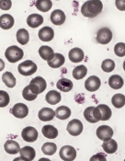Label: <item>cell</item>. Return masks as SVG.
Segmentation results:
<instances>
[{"label":"cell","mask_w":125,"mask_h":161,"mask_svg":"<svg viewBox=\"0 0 125 161\" xmlns=\"http://www.w3.org/2000/svg\"><path fill=\"white\" fill-rule=\"evenodd\" d=\"M10 97L8 92L0 90V108H5L9 104Z\"/></svg>","instance_id":"cell-37"},{"label":"cell","mask_w":125,"mask_h":161,"mask_svg":"<svg viewBox=\"0 0 125 161\" xmlns=\"http://www.w3.org/2000/svg\"><path fill=\"white\" fill-rule=\"evenodd\" d=\"M123 70H124V71H125V61H124V62H123Z\"/></svg>","instance_id":"cell-46"},{"label":"cell","mask_w":125,"mask_h":161,"mask_svg":"<svg viewBox=\"0 0 125 161\" xmlns=\"http://www.w3.org/2000/svg\"><path fill=\"white\" fill-rule=\"evenodd\" d=\"M97 136L102 141H109L113 136V130L111 126L101 125L97 129Z\"/></svg>","instance_id":"cell-11"},{"label":"cell","mask_w":125,"mask_h":161,"mask_svg":"<svg viewBox=\"0 0 125 161\" xmlns=\"http://www.w3.org/2000/svg\"><path fill=\"white\" fill-rule=\"evenodd\" d=\"M21 136L23 138V140H25L26 142H29V143L35 142L38 138L37 130L34 127H32V126H27V127H25L22 130Z\"/></svg>","instance_id":"cell-10"},{"label":"cell","mask_w":125,"mask_h":161,"mask_svg":"<svg viewBox=\"0 0 125 161\" xmlns=\"http://www.w3.org/2000/svg\"><path fill=\"white\" fill-rule=\"evenodd\" d=\"M71 115V110L67 106H60L55 110V116L59 120H66Z\"/></svg>","instance_id":"cell-29"},{"label":"cell","mask_w":125,"mask_h":161,"mask_svg":"<svg viewBox=\"0 0 125 161\" xmlns=\"http://www.w3.org/2000/svg\"><path fill=\"white\" fill-rule=\"evenodd\" d=\"M66 130L72 136H78L83 132V124L80 120L74 119L68 123Z\"/></svg>","instance_id":"cell-5"},{"label":"cell","mask_w":125,"mask_h":161,"mask_svg":"<svg viewBox=\"0 0 125 161\" xmlns=\"http://www.w3.org/2000/svg\"><path fill=\"white\" fill-rule=\"evenodd\" d=\"M41 133L44 136L48 139H55L58 136V130L50 124L44 125L41 129Z\"/></svg>","instance_id":"cell-22"},{"label":"cell","mask_w":125,"mask_h":161,"mask_svg":"<svg viewBox=\"0 0 125 161\" xmlns=\"http://www.w3.org/2000/svg\"><path fill=\"white\" fill-rule=\"evenodd\" d=\"M114 53L118 57H123L125 56V43L123 42H118L114 46Z\"/></svg>","instance_id":"cell-39"},{"label":"cell","mask_w":125,"mask_h":161,"mask_svg":"<svg viewBox=\"0 0 125 161\" xmlns=\"http://www.w3.org/2000/svg\"><path fill=\"white\" fill-rule=\"evenodd\" d=\"M124 161H125V159H124Z\"/></svg>","instance_id":"cell-47"},{"label":"cell","mask_w":125,"mask_h":161,"mask_svg":"<svg viewBox=\"0 0 125 161\" xmlns=\"http://www.w3.org/2000/svg\"><path fill=\"white\" fill-rule=\"evenodd\" d=\"M5 56L8 59V61L10 63H17L21 60L24 56L23 50L19 48L16 45L9 46L5 52Z\"/></svg>","instance_id":"cell-2"},{"label":"cell","mask_w":125,"mask_h":161,"mask_svg":"<svg viewBox=\"0 0 125 161\" xmlns=\"http://www.w3.org/2000/svg\"><path fill=\"white\" fill-rule=\"evenodd\" d=\"M59 154L63 161H74L76 158V150L71 146L63 147Z\"/></svg>","instance_id":"cell-8"},{"label":"cell","mask_w":125,"mask_h":161,"mask_svg":"<svg viewBox=\"0 0 125 161\" xmlns=\"http://www.w3.org/2000/svg\"><path fill=\"white\" fill-rule=\"evenodd\" d=\"M89 161H107V158H106L105 155L99 153V154H96V155L92 156Z\"/></svg>","instance_id":"cell-41"},{"label":"cell","mask_w":125,"mask_h":161,"mask_svg":"<svg viewBox=\"0 0 125 161\" xmlns=\"http://www.w3.org/2000/svg\"><path fill=\"white\" fill-rule=\"evenodd\" d=\"M14 26V18L9 14L0 16V28L3 30H9Z\"/></svg>","instance_id":"cell-21"},{"label":"cell","mask_w":125,"mask_h":161,"mask_svg":"<svg viewBox=\"0 0 125 161\" xmlns=\"http://www.w3.org/2000/svg\"><path fill=\"white\" fill-rule=\"evenodd\" d=\"M102 147L107 154H114L118 150V144L114 139H110L102 144Z\"/></svg>","instance_id":"cell-28"},{"label":"cell","mask_w":125,"mask_h":161,"mask_svg":"<svg viewBox=\"0 0 125 161\" xmlns=\"http://www.w3.org/2000/svg\"><path fill=\"white\" fill-rule=\"evenodd\" d=\"M97 109L99 110V112H100V121H108L111 119V117L112 115V112L108 105L100 104L97 106Z\"/></svg>","instance_id":"cell-19"},{"label":"cell","mask_w":125,"mask_h":161,"mask_svg":"<svg viewBox=\"0 0 125 161\" xmlns=\"http://www.w3.org/2000/svg\"><path fill=\"white\" fill-rule=\"evenodd\" d=\"M38 161H52V160L48 159V158H40Z\"/></svg>","instance_id":"cell-45"},{"label":"cell","mask_w":125,"mask_h":161,"mask_svg":"<svg viewBox=\"0 0 125 161\" xmlns=\"http://www.w3.org/2000/svg\"><path fill=\"white\" fill-rule=\"evenodd\" d=\"M50 19L52 24L60 26V25L63 24L65 21V14L61 9H56L52 12Z\"/></svg>","instance_id":"cell-13"},{"label":"cell","mask_w":125,"mask_h":161,"mask_svg":"<svg viewBox=\"0 0 125 161\" xmlns=\"http://www.w3.org/2000/svg\"><path fill=\"white\" fill-rule=\"evenodd\" d=\"M2 81H3V83L7 87H9V88H12V87H15L16 83H17L15 76L10 72H6V73L3 74V75H2Z\"/></svg>","instance_id":"cell-31"},{"label":"cell","mask_w":125,"mask_h":161,"mask_svg":"<svg viewBox=\"0 0 125 161\" xmlns=\"http://www.w3.org/2000/svg\"><path fill=\"white\" fill-rule=\"evenodd\" d=\"M64 62H65V59H64V56L63 54L55 53L53 58L50 61H48V65L52 68H59L64 64Z\"/></svg>","instance_id":"cell-26"},{"label":"cell","mask_w":125,"mask_h":161,"mask_svg":"<svg viewBox=\"0 0 125 161\" xmlns=\"http://www.w3.org/2000/svg\"><path fill=\"white\" fill-rule=\"evenodd\" d=\"M100 85H101L100 79L98 76H96V75L89 76L88 79L86 80V82H85V87H86V89L88 91H90V92L97 91L100 87Z\"/></svg>","instance_id":"cell-12"},{"label":"cell","mask_w":125,"mask_h":161,"mask_svg":"<svg viewBox=\"0 0 125 161\" xmlns=\"http://www.w3.org/2000/svg\"><path fill=\"white\" fill-rule=\"evenodd\" d=\"M4 148L8 154H10V155L18 154L20 151L19 144L14 140H8L4 145Z\"/></svg>","instance_id":"cell-18"},{"label":"cell","mask_w":125,"mask_h":161,"mask_svg":"<svg viewBox=\"0 0 125 161\" xmlns=\"http://www.w3.org/2000/svg\"><path fill=\"white\" fill-rule=\"evenodd\" d=\"M56 150H57V146L54 143H45L41 147L42 153L47 156H52L53 154H55Z\"/></svg>","instance_id":"cell-35"},{"label":"cell","mask_w":125,"mask_h":161,"mask_svg":"<svg viewBox=\"0 0 125 161\" xmlns=\"http://www.w3.org/2000/svg\"><path fill=\"white\" fill-rule=\"evenodd\" d=\"M18 70H19V73L20 75H25V76H29V75H31L34 73H36L37 64L35 63L32 62V61H30V60H26V61L19 64Z\"/></svg>","instance_id":"cell-4"},{"label":"cell","mask_w":125,"mask_h":161,"mask_svg":"<svg viewBox=\"0 0 125 161\" xmlns=\"http://www.w3.org/2000/svg\"><path fill=\"white\" fill-rule=\"evenodd\" d=\"M84 117L85 119L90 124H96L100 121V116L99 110L97 109V107H93L90 106L88 107L85 112H84Z\"/></svg>","instance_id":"cell-6"},{"label":"cell","mask_w":125,"mask_h":161,"mask_svg":"<svg viewBox=\"0 0 125 161\" xmlns=\"http://www.w3.org/2000/svg\"><path fill=\"white\" fill-rule=\"evenodd\" d=\"M123 78L119 75H113L109 78V85L113 89H120L123 87Z\"/></svg>","instance_id":"cell-23"},{"label":"cell","mask_w":125,"mask_h":161,"mask_svg":"<svg viewBox=\"0 0 125 161\" xmlns=\"http://www.w3.org/2000/svg\"><path fill=\"white\" fill-rule=\"evenodd\" d=\"M73 82L67 78H61L60 80L57 81L56 83V87L59 90H61L63 92H69L70 90H72L73 88Z\"/></svg>","instance_id":"cell-24"},{"label":"cell","mask_w":125,"mask_h":161,"mask_svg":"<svg viewBox=\"0 0 125 161\" xmlns=\"http://www.w3.org/2000/svg\"><path fill=\"white\" fill-rule=\"evenodd\" d=\"M10 112L14 115V117L18 119H23L29 114V108L24 103H17L13 106Z\"/></svg>","instance_id":"cell-9"},{"label":"cell","mask_w":125,"mask_h":161,"mask_svg":"<svg viewBox=\"0 0 125 161\" xmlns=\"http://www.w3.org/2000/svg\"><path fill=\"white\" fill-rule=\"evenodd\" d=\"M88 74V68L86 65H78L73 70V77L76 80L83 79Z\"/></svg>","instance_id":"cell-32"},{"label":"cell","mask_w":125,"mask_h":161,"mask_svg":"<svg viewBox=\"0 0 125 161\" xmlns=\"http://www.w3.org/2000/svg\"><path fill=\"white\" fill-rule=\"evenodd\" d=\"M111 103L112 105L117 108V109H121L125 105V96L119 93V94H115L111 99Z\"/></svg>","instance_id":"cell-34"},{"label":"cell","mask_w":125,"mask_h":161,"mask_svg":"<svg viewBox=\"0 0 125 161\" xmlns=\"http://www.w3.org/2000/svg\"><path fill=\"white\" fill-rule=\"evenodd\" d=\"M17 41L21 45H26L30 41V34L26 29H19L17 31Z\"/></svg>","instance_id":"cell-30"},{"label":"cell","mask_w":125,"mask_h":161,"mask_svg":"<svg viewBox=\"0 0 125 161\" xmlns=\"http://www.w3.org/2000/svg\"><path fill=\"white\" fill-rule=\"evenodd\" d=\"M69 60L73 63L82 62L85 58V53L80 48H73L68 53Z\"/></svg>","instance_id":"cell-14"},{"label":"cell","mask_w":125,"mask_h":161,"mask_svg":"<svg viewBox=\"0 0 125 161\" xmlns=\"http://www.w3.org/2000/svg\"><path fill=\"white\" fill-rule=\"evenodd\" d=\"M61 99H62L61 94L55 90H50L45 96L46 101L51 105H55V104L59 103L61 101Z\"/></svg>","instance_id":"cell-25"},{"label":"cell","mask_w":125,"mask_h":161,"mask_svg":"<svg viewBox=\"0 0 125 161\" xmlns=\"http://www.w3.org/2000/svg\"><path fill=\"white\" fill-rule=\"evenodd\" d=\"M39 54L40 56L45 60V61H50L53 58L55 53L53 52V50L51 48L50 46H47V45H42L41 46V48L39 49Z\"/></svg>","instance_id":"cell-20"},{"label":"cell","mask_w":125,"mask_h":161,"mask_svg":"<svg viewBox=\"0 0 125 161\" xmlns=\"http://www.w3.org/2000/svg\"><path fill=\"white\" fill-rule=\"evenodd\" d=\"M22 96L23 98L28 100V101H33L34 99H37V96L36 94H34L30 89V87L29 86H26V87H24L23 91H22Z\"/></svg>","instance_id":"cell-38"},{"label":"cell","mask_w":125,"mask_h":161,"mask_svg":"<svg viewBox=\"0 0 125 161\" xmlns=\"http://www.w3.org/2000/svg\"><path fill=\"white\" fill-rule=\"evenodd\" d=\"M115 68V63L111 59H106L101 64V69L106 73L112 72Z\"/></svg>","instance_id":"cell-36"},{"label":"cell","mask_w":125,"mask_h":161,"mask_svg":"<svg viewBox=\"0 0 125 161\" xmlns=\"http://www.w3.org/2000/svg\"><path fill=\"white\" fill-rule=\"evenodd\" d=\"M115 5H116V8L119 10L125 11V0H116Z\"/></svg>","instance_id":"cell-42"},{"label":"cell","mask_w":125,"mask_h":161,"mask_svg":"<svg viewBox=\"0 0 125 161\" xmlns=\"http://www.w3.org/2000/svg\"><path fill=\"white\" fill-rule=\"evenodd\" d=\"M13 161H29V160H27L26 158H22V157H20V158H15Z\"/></svg>","instance_id":"cell-44"},{"label":"cell","mask_w":125,"mask_h":161,"mask_svg":"<svg viewBox=\"0 0 125 161\" xmlns=\"http://www.w3.org/2000/svg\"><path fill=\"white\" fill-rule=\"evenodd\" d=\"M12 6V2L10 0H0V8L2 10H8Z\"/></svg>","instance_id":"cell-40"},{"label":"cell","mask_w":125,"mask_h":161,"mask_svg":"<svg viewBox=\"0 0 125 161\" xmlns=\"http://www.w3.org/2000/svg\"><path fill=\"white\" fill-rule=\"evenodd\" d=\"M38 117L42 122H50L55 117V112L51 108H42L38 113Z\"/></svg>","instance_id":"cell-17"},{"label":"cell","mask_w":125,"mask_h":161,"mask_svg":"<svg viewBox=\"0 0 125 161\" xmlns=\"http://www.w3.org/2000/svg\"><path fill=\"white\" fill-rule=\"evenodd\" d=\"M103 4L100 0H88L81 8V13L87 18H95L102 11Z\"/></svg>","instance_id":"cell-1"},{"label":"cell","mask_w":125,"mask_h":161,"mask_svg":"<svg viewBox=\"0 0 125 161\" xmlns=\"http://www.w3.org/2000/svg\"><path fill=\"white\" fill-rule=\"evenodd\" d=\"M112 40V31L109 28H102L97 33V42L100 44H108Z\"/></svg>","instance_id":"cell-7"},{"label":"cell","mask_w":125,"mask_h":161,"mask_svg":"<svg viewBox=\"0 0 125 161\" xmlns=\"http://www.w3.org/2000/svg\"><path fill=\"white\" fill-rule=\"evenodd\" d=\"M43 23V17L40 14H30L27 18V24L30 28L35 29Z\"/></svg>","instance_id":"cell-16"},{"label":"cell","mask_w":125,"mask_h":161,"mask_svg":"<svg viewBox=\"0 0 125 161\" xmlns=\"http://www.w3.org/2000/svg\"><path fill=\"white\" fill-rule=\"evenodd\" d=\"M30 89L36 95H39L40 93H42L47 87V83L45 79L41 76H36L30 82Z\"/></svg>","instance_id":"cell-3"},{"label":"cell","mask_w":125,"mask_h":161,"mask_svg":"<svg viewBox=\"0 0 125 161\" xmlns=\"http://www.w3.org/2000/svg\"><path fill=\"white\" fill-rule=\"evenodd\" d=\"M35 6L41 12H47L49 11L52 7V2L51 0H38L35 3Z\"/></svg>","instance_id":"cell-33"},{"label":"cell","mask_w":125,"mask_h":161,"mask_svg":"<svg viewBox=\"0 0 125 161\" xmlns=\"http://www.w3.org/2000/svg\"><path fill=\"white\" fill-rule=\"evenodd\" d=\"M20 153V156L22 158H26L27 160L32 161L35 158V156H36V152H35V149L31 147H24L23 148L20 149L19 151Z\"/></svg>","instance_id":"cell-27"},{"label":"cell","mask_w":125,"mask_h":161,"mask_svg":"<svg viewBox=\"0 0 125 161\" xmlns=\"http://www.w3.org/2000/svg\"><path fill=\"white\" fill-rule=\"evenodd\" d=\"M5 68V63L2 59H0V72Z\"/></svg>","instance_id":"cell-43"},{"label":"cell","mask_w":125,"mask_h":161,"mask_svg":"<svg viewBox=\"0 0 125 161\" xmlns=\"http://www.w3.org/2000/svg\"><path fill=\"white\" fill-rule=\"evenodd\" d=\"M54 37V31L51 27H43L39 31V38L42 42H51Z\"/></svg>","instance_id":"cell-15"}]
</instances>
